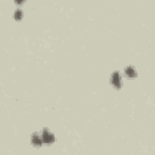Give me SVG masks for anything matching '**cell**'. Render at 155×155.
Masks as SVG:
<instances>
[{"instance_id": "6da1fadb", "label": "cell", "mask_w": 155, "mask_h": 155, "mask_svg": "<svg viewBox=\"0 0 155 155\" xmlns=\"http://www.w3.org/2000/svg\"><path fill=\"white\" fill-rule=\"evenodd\" d=\"M41 137H43V142L44 143H47V144H51V143H53L55 142V136H53V133L51 132L49 128H44L43 132H41Z\"/></svg>"}, {"instance_id": "7a4b0ae2", "label": "cell", "mask_w": 155, "mask_h": 155, "mask_svg": "<svg viewBox=\"0 0 155 155\" xmlns=\"http://www.w3.org/2000/svg\"><path fill=\"white\" fill-rule=\"evenodd\" d=\"M110 82H112V85L114 86L115 89H120V87H121V78H120L119 71H114V73L112 74Z\"/></svg>"}, {"instance_id": "3957f363", "label": "cell", "mask_w": 155, "mask_h": 155, "mask_svg": "<svg viewBox=\"0 0 155 155\" xmlns=\"http://www.w3.org/2000/svg\"><path fill=\"white\" fill-rule=\"evenodd\" d=\"M32 143L35 147H40L41 143H43V137H41V135H39L38 132H34L32 135Z\"/></svg>"}, {"instance_id": "277c9868", "label": "cell", "mask_w": 155, "mask_h": 155, "mask_svg": "<svg viewBox=\"0 0 155 155\" xmlns=\"http://www.w3.org/2000/svg\"><path fill=\"white\" fill-rule=\"evenodd\" d=\"M125 75L128 78V79H133V78H136L137 73H136L135 68L130 65V67H126V68H125Z\"/></svg>"}, {"instance_id": "5b68a950", "label": "cell", "mask_w": 155, "mask_h": 155, "mask_svg": "<svg viewBox=\"0 0 155 155\" xmlns=\"http://www.w3.org/2000/svg\"><path fill=\"white\" fill-rule=\"evenodd\" d=\"M22 16H23L22 10H21V9H17L16 11H15V18H16L17 21H19L21 18H22Z\"/></svg>"}]
</instances>
